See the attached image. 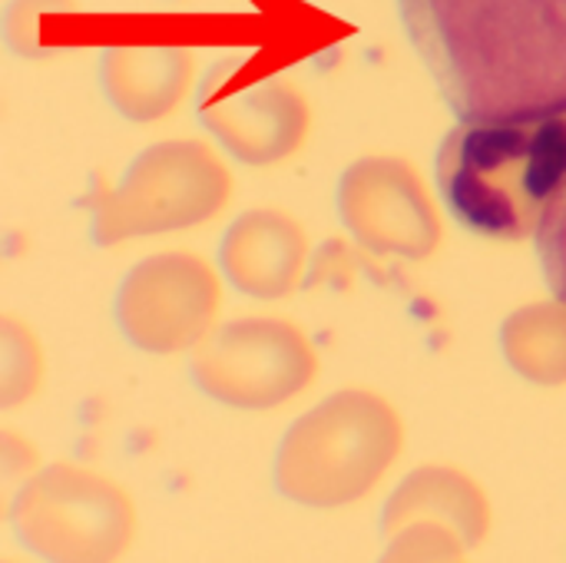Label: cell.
Returning <instances> with one entry per match:
<instances>
[{"label": "cell", "instance_id": "6da1fadb", "mask_svg": "<svg viewBox=\"0 0 566 563\" xmlns=\"http://www.w3.org/2000/svg\"><path fill=\"white\" fill-rule=\"evenodd\" d=\"M458 119L566 110V0H398Z\"/></svg>", "mask_w": 566, "mask_h": 563}, {"label": "cell", "instance_id": "3957f363", "mask_svg": "<svg viewBox=\"0 0 566 563\" xmlns=\"http://www.w3.org/2000/svg\"><path fill=\"white\" fill-rule=\"evenodd\" d=\"M534 246H537L541 269H544L551 292L566 305V189L551 206V212L544 216V222L534 236Z\"/></svg>", "mask_w": 566, "mask_h": 563}, {"label": "cell", "instance_id": "7a4b0ae2", "mask_svg": "<svg viewBox=\"0 0 566 563\" xmlns=\"http://www.w3.org/2000/svg\"><path fill=\"white\" fill-rule=\"evenodd\" d=\"M438 189L468 232L537 236L566 189V110L461 119L438 149Z\"/></svg>", "mask_w": 566, "mask_h": 563}]
</instances>
